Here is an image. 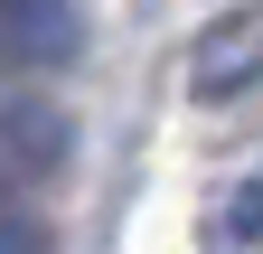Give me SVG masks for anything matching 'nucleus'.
<instances>
[{
  "label": "nucleus",
  "mask_w": 263,
  "mask_h": 254,
  "mask_svg": "<svg viewBox=\"0 0 263 254\" xmlns=\"http://www.w3.org/2000/svg\"><path fill=\"white\" fill-rule=\"evenodd\" d=\"M66 151H76L66 104H47V94L19 85V76H0V188H47L66 170Z\"/></svg>",
  "instance_id": "1"
},
{
  "label": "nucleus",
  "mask_w": 263,
  "mask_h": 254,
  "mask_svg": "<svg viewBox=\"0 0 263 254\" xmlns=\"http://www.w3.org/2000/svg\"><path fill=\"white\" fill-rule=\"evenodd\" d=\"M85 47L76 0H0V76H57Z\"/></svg>",
  "instance_id": "2"
},
{
  "label": "nucleus",
  "mask_w": 263,
  "mask_h": 254,
  "mask_svg": "<svg viewBox=\"0 0 263 254\" xmlns=\"http://www.w3.org/2000/svg\"><path fill=\"white\" fill-rule=\"evenodd\" d=\"M0 254H47V226L28 216L19 188H0Z\"/></svg>",
  "instance_id": "4"
},
{
  "label": "nucleus",
  "mask_w": 263,
  "mask_h": 254,
  "mask_svg": "<svg viewBox=\"0 0 263 254\" xmlns=\"http://www.w3.org/2000/svg\"><path fill=\"white\" fill-rule=\"evenodd\" d=\"M254 76H263V10L216 19L207 38L188 47V94H197V104H235Z\"/></svg>",
  "instance_id": "3"
}]
</instances>
